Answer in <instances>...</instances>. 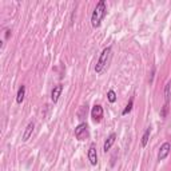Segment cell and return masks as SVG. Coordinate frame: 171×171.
Here are the masks:
<instances>
[{
    "label": "cell",
    "mask_w": 171,
    "mask_h": 171,
    "mask_svg": "<svg viewBox=\"0 0 171 171\" xmlns=\"http://www.w3.org/2000/svg\"><path fill=\"white\" fill-rule=\"evenodd\" d=\"M107 15V7H106V2L104 0H100V2L96 4L92 16H91V24L94 28H98L102 23V20L104 19V16Z\"/></svg>",
    "instance_id": "cell-1"
},
{
    "label": "cell",
    "mask_w": 171,
    "mask_h": 171,
    "mask_svg": "<svg viewBox=\"0 0 171 171\" xmlns=\"http://www.w3.org/2000/svg\"><path fill=\"white\" fill-rule=\"evenodd\" d=\"M111 54H112V48L111 47H106L102 51L96 64H95V72H96V74H102L103 70L107 67V64L110 63V59H111Z\"/></svg>",
    "instance_id": "cell-2"
},
{
    "label": "cell",
    "mask_w": 171,
    "mask_h": 171,
    "mask_svg": "<svg viewBox=\"0 0 171 171\" xmlns=\"http://www.w3.org/2000/svg\"><path fill=\"white\" fill-rule=\"evenodd\" d=\"M170 96H171V82H168L164 87V106L160 111V117L166 118L167 117V112H168V102H170Z\"/></svg>",
    "instance_id": "cell-3"
},
{
    "label": "cell",
    "mask_w": 171,
    "mask_h": 171,
    "mask_svg": "<svg viewBox=\"0 0 171 171\" xmlns=\"http://www.w3.org/2000/svg\"><path fill=\"white\" fill-rule=\"evenodd\" d=\"M75 137L78 140H84L88 138V127L86 123H80L76 128H75Z\"/></svg>",
    "instance_id": "cell-4"
},
{
    "label": "cell",
    "mask_w": 171,
    "mask_h": 171,
    "mask_svg": "<svg viewBox=\"0 0 171 171\" xmlns=\"http://www.w3.org/2000/svg\"><path fill=\"white\" fill-rule=\"evenodd\" d=\"M91 118L95 123H99L100 120H102V118H103V107L102 106H99V104L94 106L91 110Z\"/></svg>",
    "instance_id": "cell-5"
},
{
    "label": "cell",
    "mask_w": 171,
    "mask_h": 171,
    "mask_svg": "<svg viewBox=\"0 0 171 171\" xmlns=\"http://www.w3.org/2000/svg\"><path fill=\"white\" fill-rule=\"evenodd\" d=\"M171 151V144L168 142H164L159 148V153H158V160H163L168 157V154Z\"/></svg>",
    "instance_id": "cell-6"
},
{
    "label": "cell",
    "mask_w": 171,
    "mask_h": 171,
    "mask_svg": "<svg viewBox=\"0 0 171 171\" xmlns=\"http://www.w3.org/2000/svg\"><path fill=\"white\" fill-rule=\"evenodd\" d=\"M88 160L92 166H96V163H98V154H96V148H95L94 143L90 146V148H88Z\"/></svg>",
    "instance_id": "cell-7"
},
{
    "label": "cell",
    "mask_w": 171,
    "mask_h": 171,
    "mask_svg": "<svg viewBox=\"0 0 171 171\" xmlns=\"http://www.w3.org/2000/svg\"><path fill=\"white\" fill-rule=\"evenodd\" d=\"M62 91H63V86L62 84H58L56 87H54L52 92H51V99H52L54 103H56L59 100V96H60V94H62Z\"/></svg>",
    "instance_id": "cell-8"
},
{
    "label": "cell",
    "mask_w": 171,
    "mask_h": 171,
    "mask_svg": "<svg viewBox=\"0 0 171 171\" xmlns=\"http://www.w3.org/2000/svg\"><path fill=\"white\" fill-rule=\"evenodd\" d=\"M115 140H117V134H111L110 137L107 138V140L104 142V146H103V150H104V153H107L110 148L114 146L115 143Z\"/></svg>",
    "instance_id": "cell-9"
},
{
    "label": "cell",
    "mask_w": 171,
    "mask_h": 171,
    "mask_svg": "<svg viewBox=\"0 0 171 171\" xmlns=\"http://www.w3.org/2000/svg\"><path fill=\"white\" fill-rule=\"evenodd\" d=\"M34 128H35V123L34 122L28 123V126L26 127V131H24V134H23V138H22L23 142H27V140L29 139V137H31L32 132H34Z\"/></svg>",
    "instance_id": "cell-10"
},
{
    "label": "cell",
    "mask_w": 171,
    "mask_h": 171,
    "mask_svg": "<svg viewBox=\"0 0 171 171\" xmlns=\"http://www.w3.org/2000/svg\"><path fill=\"white\" fill-rule=\"evenodd\" d=\"M24 96H26V87L22 86V87L19 88V91H18V95H16V102L20 104L24 100Z\"/></svg>",
    "instance_id": "cell-11"
},
{
    "label": "cell",
    "mask_w": 171,
    "mask_h": 171,
    "mask_svg": "<svg viewBox=\"0 0 171 171\" xmlns=\"http://www.w3.org/2000/svg\"><path fill=\"white\" fill-rule=\"evenodd\" d=\"M150 134H151V128H146V131H144V134H143V137H142V146L143 147H146L147 146V143H148V138H150Z\"/></svg>",
    "instance_id": "cell-12"
},
{
    "label": "cell",
    "mask_w": 171,
    "mask_h": 171,
    "mask_svg": "<svg viewBox=\"0 0 171 171\" xmlns=\"http://www.w3.org/2000/svg\"><path fill=\"white\" fill-rule=\"evenodd\" d=\"M107 99H108L111 103H115V102H117V94H115L114 90H110V91L107 92Z\"/></svg>",
    "instance_id": "cell-13"
},
{
    "label": "cell",
    "mask_w": 171,
    "mask_h": 171,
    "mask_svg": "<svg viewBox=\"0 0 171 171\" xmlns=\"http://www.w3.org/2000/svg\"><path fill=\"white\" fill-rule=\"evenodd\" d=\"M132 106H134V99H130V102H128V104L126 106V108L122 111V115H127L130 111L132 110Z\"/></svg>",
    "instance_id": "cell-14"
},
{
    "label": "cell",
    "mask_w": 171,
    "mask_h": 171,
    "mask_svg": "<svg viewBox=\"0 0 171 171\" xmlns=\"http://www.w3.org/2000/svg\"><path fill=\"white\" fill-rule=\"evenodd\" d=\"M9 32H11V31H9V29H7V31H6V39H8V38H9Z\"/></svg>",
    "instance_id": "cell-15"
}]
</instances>
